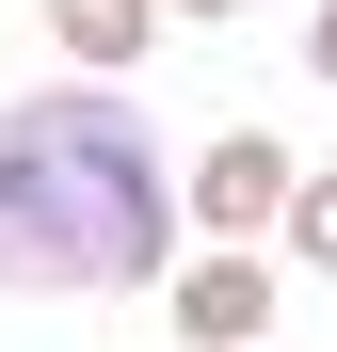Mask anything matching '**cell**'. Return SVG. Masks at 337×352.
<instances>
[{
    "instance_id": "6da1fadb",
    "label": "cell",
    "mask_w": 337,
    "mask_h": 352,
    "mask_svg": "<svg viewBox=\"0 0 337 352\" xmlns=\"http://www.w3.org/2000/svg\"><path fill=\"white\" fill-rule=\"evenodd\" d=\"M177 256V160L112 80L0 96V288H145Z\"/></svg>"
},
{
    "instance_id": "7a4b0ae2",
    "label": "cell",
    "mask_w": 337,
    "mask_h": 352,
    "mask_svg": "<svg viewBox=\"0 0 337 352\" xmlns=\"http://www.w3.org/2000/svg\"><path fill=\"white\" fill-rule=\"evenodd\" d=\"M289 176H305V160H289V144H273V129H225V144H209V160L177 176V208L209 224V241H257V224H273V208H289Z\"/></svg>"
},
{
    "instance_id": "3957f363",
    "label": "cell",
    "mask_w": 337,
    "mask_h": 352,
    "mask_svg": "<svg viewBox=\"0 0 337 352\" xmlns=\"http://www.w3.org/2000/svg\"><path fill=\"white\" fill-rule=\"evenodd\" d=\"M161 320H177V352H257V336H273V272H257L241 241H209V256L177 272Z\"/></svg>"
},
{
    "instance_id": "277c9868",
    "label": "cell",
    "mask_w": 337,
    "mask_h": 352,
    "mask_svg": "<svg viewBox=\"0 0 337 352\" xmlns=\"http://www.w3.org/2000/svg\"><path fill=\"white\" fill-rule=\"evenodd\" d=\"M48 48H81V65L112 80V65H145V48H161V0H48Z\"/></svg>"
},
{
    "instance_id": "5b68a950",
    "label": "cell",
    "mask_w": 337,
    "mask_h": 352,
    "mask_svg": "<svg viewBox=\"0 0 337 352\" xmlns=\"http://www.w3.org/2000/svg\"><path fill=\"white\" fill-rule=\"evenodd\" d=\"M273 241H289L305 272H337V176H289V208H273Z\"/></svg>"
},
{
    "instance_id": "8992f818",
    "label": "cell",
    "mask_w": 337,
    "mask_h": 352,
    "mask_svg": "<svg viewBox=\"0 0 337 352\" xmlns=\"http://www.w3.org/2000/svg\"><path fill=\"white\" fill-rule=\"evenodd\" d=\"M305 65H321V80H337V0H321V16H305Z\"/></svg>"
},
{
    "instance_id": "52a82bcc",
    "label": "cell",
    "mask_w": 337,
    "mask_h": 352,
    "mask_svg": "<svg viewBox=\"0 0 337 352\" xmlns=\"http://www.w3.org/2000/svg\"><path fill=\"white\" fill-rule=\"evenodd\" d=\"M161 16H209V32H225V16H257V0H161Z\"/></svg>"
}]
</instances>
